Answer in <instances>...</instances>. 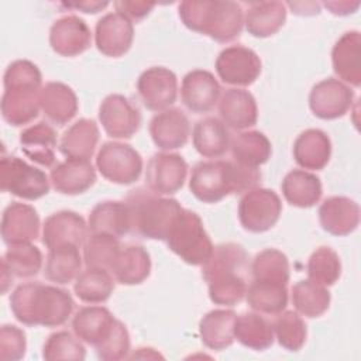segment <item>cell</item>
Returning <instances> with one entry per match:
<instances>
[{
	"label": "cell",
	"instance_id": "15",
	"mask_svg": "<svg viewBox=\"0 0 361 361\" xmlns=\"http://www.w3.org/2000/svg\"><path fill=\"white\" fill-rule=\"evenodd\" d=\"M134 39L133 21L118 11L100 17L94 27V44L99 52L118 58L128 52Z\"/></svg>",
	"mask_w": 361,
	"mask_h": 361
},
{
	"label": "cell",
	"instance_id": "21",
	"mask_svg": "<svg viewBox=\"0 0 361 361\" xmlns=\"http://www.w3.org/2000/svg\"><path fill=\"white\" fill-rule=\"evenodd\" d=\"M220 120L226 127L235 131H245L254 127L258 120V107L251 92L243 87L226 89L219 99Z\"/></svg>",
	"mask_w": 361,
	"mask_h": 361
},
{
	"label": "cell",
	"instance_id": "44",
	"mask_svg": "<svg viewBox=\"0 0 361 361\" xmlns=\"http://www.w3.org/2000/svg\"><path fill=\"white\" fill-rule=\"evenodd\" d=\"M1 262L7 265L14 278L27 279L35 276L41 271L44 258L41 250L37 245L25 243L8 245L1 258Z\"/></svg>",
	"mask_w": 361,
	"mask_h": 361
},
{
	"label": "cell",
	"instance_id": "35",
	"mask_svg": "<svg viewBox=\"0 0 361 361\" xmlns=\"http://www.w3.org/2000/svg\"><path fill=\"white\" fill-rule=\"evenodd\" d=\"M237 313L231 309H214L199 322L202 343L210 350H226L234 343V322Z\"/></svg>",
	"mask_w": 361,
	"mask_h": 361
},
{
	"label": "cell",
	"instance_id": "1",
	"mask_svg": "<svg viewBox=\"0 0 361 361\" xmlns=\"http://www.w3.org/2000/svg\"><path fill=\"white\" fill-rule=\"evenodd\" d=\"M248 254L241 244L223 243L213 247L202 265V276L207 283L209 298L214 305L234 306L247 293Z\"/></svg>",
	"mask_w": 361,
	"mask_h": 361
},
{
	"label": "cell",
	"instance_id": "14",
	"mask_svg": "<svg viewBox=\"0 0 361 361\" xmlns=\"http://www.w3.org/2000/svg\"><path fill=\"white\" fill-rule=\"evenodd\" d=\"M354 90L336 78L317 82L309 93V107L322 120L343 117L354 103Z\"/></svg>",
	"mask_w": 361,
	"mask_h": 361
},
{
	"label": "cell",
	"instance_id": "32",
	"mask_svg": "<svg viewBox=\"0 0 361 361\" xmlns=\"http://www.w3.org/2000/svg\"><path fill=\"white\" fill-rule=\"evenodd\" d=\"M286 21V6L282 1H252L244 11V27L255 38L276 34Z\"/></svg>",
	"mask_w": 361,
	"mask_h": 361
},
{
	"label": "cell",
	"instance_id": "12",
	"mask_svg": "<svg viewBox=\"0 0 361 361\" xmlns=\"http://www.w3.org/2000/svg\"><path fill=\"white\" fill-rule=\"evenodd\" d=\"M137 92L145 109L159 113L176 102L178 78L165 66H151L138 76Z\"/></svg>",
	"mask_w": 361,
	"mask_h": 361
},
{
	"label": "cell",
	"instance_id": "40",
	"mask_svg": "<svg viewBox=\"0 0 361 361\" xmlns=\"http://www.w3.org/2000/svg\"><path fill=\"white\" fill-rule=\"evenodd\" d=\"M114 281L109 269L86 267L75 279L73 292L85 303H104L114 290Z\"/></svg>",
	"mask_w": 361,
	"mask_h": 361
},
{
	"label": "cell",
	"instance_id": "16",
	"mask_svg": "<svg viewBox=\"0 0 361 361\" xmlns=\"http://www.w3.org/2000/svg\"><path fill=\"white\" fill-rule=\"evenodd\" d=\"M92 31L86 21L75 14L62 16L49 28V45L61 56H76L90 48Z\"/></svg>",
	"mask_w": 361,
	"mask_h": 361
},
{
	"label": "cell",
	"instance_id": "26",
	"mask_svg": "<svg viewBox=\"0 0 361 361\" xmlns=\"http://www.w3.org/2000/svg\"><path fill=\"white\" fill-rule=\"evenodd\" d=\"M295 162L305 171L323 169L331 157V141L320 128L302 131L293 142Z\"/></svg>",
	"mask_w": 361,
	"mask_h": 361
},
{
	"label": "cell",
	"instance_id": "41",
	"mask_svg": "<svg viewBox=\"0 0 361 361\" xmlns=\"http://www.w3.org/2000/svg\"><path fill=\"white\" fill-rule=\"evenodd\" d=\"M245 300L254 312L275 316L288 306V285L252 281L247 288Z\"/></svg>",
	"mask_w": 361,
	"mask_h": 361
},
{
	"label": "cell",
	"instance_id": "4",
	"mask_svg": "<svg viewBox=\"0 0 361 361\" xmlns=\"http://www.w3.org/2000/svg\"><path fill=\"white\" fill-rule=\"evenodd\" d=\"M178 14L189 30L223 44L240 37L244 27L241 4L230 0H185L178 4Z\"/></svg>",
	"mask_w": 361,
	"mask_h": 361
},
{
	"label": "cell",
	"instance_id": "33",
	"mask_svg": "<svg viewBox=\"0 0 361 361\" xmlns=\"http://www.w3.org/2000/svg\"><path fill=\"white\" fill-rule=\"evenodd\" d=\"M230 133L226 124L216 117H204L192 128L195 149L204 158H220L230 149Z\"/></svg>",
	"mask_w": 361,
	"mask_h": 361
},
{
	"label": "cell",
	"instance_id": "27",
	"mask_svg": "<svg viewBox=\"0 0 361 361\" xmlns=\"http://www.w3.org/2000/svg\"><path fill=\"white\" fill-rule=\"evenodd\" d=\"M109 271L121 285H140L151 274V257L142 245H121Z\"/></svg>",
	"mask_w": 361,
	"mask_h": 361
},
{
	"label": "cell",
	"instance_id": "9",
	"mask_svg": "<svg viewBox=\"0 0 361 361\" xmlns=\"http://www.w3.org/2000/svg\"><path fill=\"white\" fill-rule=\"evenodd\" d=\"M282 202L276 192L268 188H254L245 192L238 203V220L250 233L271 230L279 220Z\"/></svg>",
	"mask_w": 361,
	"mask_h": 361
},
{
	"label": "cell",
	"instance_id": "22",
	"mask_svg": "<svg viewBox=\"0 0 361 361\" xmlns=\"http://www.w3.org/2000/svg\"><path fill=\"white\" fill-rule=\"evenodd\" d=\"M319 223L331 235H348L360 224V206L347 196L326 197L319 207Z\"/></svg>",
	"mask_w": 361,
	"mask_h": 361
},
{
	"label": "cell",
	"instance_id": "47",
	"mask_svg": "<svg viewBox=\"0 0 361 361\" xmlns=\"http://www.w3.org/2000/svg\"><path fill=\"white\" fill-rule=\"evenodd\" d=\"M306 269L307 279L327 288L338 281L341 275V261L333 248L323 245L312 252Z\"/></svg>",
	"mask_w": 361,
	"mask_h": 361
},
{
	"label": "cell",
	"instance_id": "37",
	"mask_svg": "<svg viewBox=\"0 0 361 361\" xmlns=\"http://www.w3.org/2000/svg\"><path fill=\"white\" fill-rule=\"evenodd\" d=\"M234 338L254 351H264L274 344L272 323L258 312L237 314L234 322Z\"/></svg>",
	"mask_w": 361,
	"mask_h": 361
},
{
	"label": "cell",
	"instance_id": "53",
	"mask_svg": "<svg viewBox=\"0 0 361 361\" xmlns=\"http://www.w3.org/2000/svg\"><path fill=\"white\" fill-rule=\"evenodd\" d=\"M63 7L66 8H73L79 10L86 14H96L102 10H104L109 6V1H99V0H83V1H68L62 3Z\"/></svg>",
	"mask_w": 361,
	"mask_h": 361
},
{
	"label": "cell",
	"instance_id": "10",
	"mask_svg": "<svg viewBox=\"0 0 361 361\" xmlns=\"http://www.w3.org/2000/svg\"><path fill=\"white\" fill-rule=\"evenodd\" d=\"M214 68L223 83L245 87L258 79L262 63L257 52L251 48L244 45H230L220 51Z\"/></svg>",
	"mask_w": 361,
	"mask_h": 361
},
{
	"label": "cell",
	"instance_id": "17",
	"mask_svg": "<svg viewBox=\"0 0 361 361\" xmlns=\"http://www.w3.org/2000/svg\"><path fill=\"white\" fill-rule=\"evenodd\" d=\"M220 94V83L209 71L193 69L182 79L180 100L192 113L203 114L212 111L219 103Z\"/></svg>",
	"mask_w": 361,
	"mask_h": 361
},
{
	"label": "cell",
	"instance_id": "36",
	"mask_svg": "<svg viewBox=\"0 0 361 361\" xmlns=\"http://www.w3.org/2000/svg\"><path fill=\"white\" fill-rule=\"evenodd\" d=\"M230 151L234 162L250 168H259L271 158L272 145L264 133L245 130L231 137Z\"/></svg>",
	"mask_w": 361,
	"mask_h": 361
},
{
	"label": "cell",
	"instance_id": "54",
	"mask_svg": "<svg viewBox=\"0 0 361 361\" xmlns=\"http://www.w3.org/2000/svg\"><path fill=\"white\" fill-rule=\"evenodd\" d=\"M323 6L334 16H350L355 13L360 7V1H324Z\"/></svg>",
	"mask_w": 361,
	"mask_h": 361
},
{
	"label": "cell",
	"instance_id": "34",
	"mask_svg": "<svg viewBox=\"0 0 361 361\" xmlns=\"http://www.w3.org/2000/svg\"><path fill=\"white\" fill-rule=\"evenodd\" d=\"M281 190L290 206L300 209L313 207L323 193L320 178L305 169L289 171L281 183Z\"/></svg>",
	"mask_w": 361,
	"mask_h": 361
},
{
	"label": "cell",
	"instance_id": "38",
	"mask_svg": "<svg viewBox=\"0 0 361 361\" xmlns=\"http://www.w3.org/2000/svg\"><path fill=\"white\" fill-rule=\"evenodd\" d=\"M80 247L61 245L49 248L44 265V276L56 285H68L75 282L82 272L83 257L79 252Z\"/></svg>",
	"mask_w": 361,
	"mask_h": 361
},
{
	"label": "cell",
	"instance_id": "29",
	"mask_svg": "<svg viewBox=\"0 0 361 361\" xmlns=\"http://www.w3.org/2000/svg\"><path fill=\"white\" fill-rule=\"evenodd\" d=\"M116 317L104 306H83L72 317V330L83 343L99 345L111 331Z\"/></svg>",
	"mask_w": 361,
	"mask_h": 361
},
{
	"label": "cell",
	"instance_id": "31",
	"mask_svg": "<svg viewBox=\"0 0 361 361\" xmlns=\"http://www.w3.org/2000/svg\"><path fill=\"white\" fill-rule=\"evenodd\" d=\"M89 233H106L117 238L131 231V217L123 200H104L97 203L87 217Z\"/></svg>",
	"mask_w": 361,
	"mask_h": 361
},
{
	"label": "cell",
	"instance_id": "20",
	"mask_svg": "<svg viewBox=\"0 0 361 361\" xmlns=\"http://www.w3.org/2000/svg\"><path fill=\"white\" fill-rule=\"evenodd\" d=\"M39 216L34 206L11 202L1 214V238L7 245L32 243L39 237Z\"/></svg>",
	"mask_w": 361,
	"mask_h": 361
},
{
	"label": "cell",
	"instance_id": "11",
	"mask_svg": "<svg viewBox=\"0 0 361 361\" xmlns=\"http://www.w3.org/2000/svg\"><path fill=\"white\" fill-rule=\"evenodd\" d=\"M188 169L186 161L179 154L168 151L157 152L147 162L145 185L157 195H173L182 189Z\"/></svg>",
	"mask_w": 361,
	"mask_h": 361
},
{
	"label": "cell",
	"instance_id": "46",
	"mask_svg": "<svg viewBox=\"0 0 361 361\" xmlns=\"http://www.w3.org/2000/svg\"><path fill=\"white\" fill-rule=\"evenodd\" d=\"M120 248L121 244L117 237L106 233H89L83 243V264L110 269Z\"/></svg>",
	"mask_w": 361,
	"mask_h": 361
},
{
	"label": "cell",
	"instance_id": "45",
	"mask_svg": "<svg viewBox=\"0 0 361 361\" xmlns=\"http://www.w3.org/2000/svg\"><path fill=\"white\" fill-rule=\"evenodd\" d=\"M278 344L288 351H299L306 341L307 329L302 316L295 310H282L272 322Z\"/></svg>",
	"mask_w": 361,
	"mask_h": 361
},
{
	"label": "cell",
	"instance_id": "43",
	"mask_svg": "<svg viewBox=\"0 0 361 361\" xmlns=\"http://www.w3.org/2000/svg\"><path fill=\"white\" fill-rule=\"evenodd\" d=\"M250 274L252 281L288 285L290 276L288 257L276 248H265L252 258Z\"/></svg>",
	"mask_w": 361,
	"mask_h": 361
},
{
	"label": "cell",
	"instance_id": "3",
	"mask_svg": "<svg viewBox=\"0 0 361 361\" xmlns=\"http://www.w3.org/2000/svg\"><path fill=\"white\" fill-rule=\"evenodd\" d=\"M259 180L258 168L244 166L234 161L210 159L193 166L189 190L203 203H217L228 195H244L257 188Z\"/></svg>",
	"mask_w": 361,
	"mask_h": 361
},
{
	"label": "cell",
	"instance_id": "13",
	"mask_svg": "<svg viewBox=\"0 0 361 361\" xmlns=\"http://www.w3.org/2000/svg\"><path fill=\"white\" fill-rule=\"evenodd\" d=\"M99 121L109 137L131 138L141 127V113L130 99L111 93L100 103Z\"/></svg>",
	"mask_w": 361,
	"mask_h": 361
},
{
	"label": "cell",
	"instance_id": "5",
	"mask_svg": "<svg viewBox=\"0 0 361 361\" xmlns=\"http://www.w3.org/2000/svg\"><path fill=\"white\" fill-rule=\"evenodd\" d=\"M124 202L130 210L131 231L148 240L165 241L175 217L183 209L176 199L157 195L148 188L130 190Z\"/></svg>",
	"mask_w": 361,
	"mask_h": 361
},
{
	"label": "cell",
	"instance_id": "2",
	"mask_svg": "<svg viewBox=\"0 0 361 361\" xmlns=\"http://www.w3.org/2000/svg\"><path fill=\"white\" fill-rule=\"evenodd\" d=\"M73 306L66 289L41 282L21 283L10 295V309L25 326L59 327L72 316Z\"/></svg>",
	"mask_w": 361,
	"mask_h": 361
},
{
	"label": "cell",
	"instance_id": "7",
	"mask_svg": "<svg viewBox=\"0 0 361 361\" xmlns=\"http://www.w3.org/2000/svg\"><path fill=\"white\" fill-rule=\"evenodd\" d=\"M0 188L24 200H37L48 195L49 176L24 159L10 155L0 161Z\"/></svg>",
	"mask_w": 361,
	"mask_h": 361
},
{
	"label": "cell",
	"instance_id": "42",
	"mask_svg": "<svg viewBox=\"0 0 361 361\" xmlns=\"http://www.w3.org/2000/svg\"><path fill=\"white\" fill-rule=\"evenodd\" d=\"M290 300L299 314L314 319L327 312L331 296L326 286L314 283L310 279H302L292 286Z\"/></svg>",
	"mask_w": 361,
	"mask_h": 361
},
{
	"label": "cell",
	"instance_id": "50",
	"mask_svg": "<svg viewBox=\"0 0 361 361\" xmlns=\"http://www.w3.org/2000/svg\"><path fill=\"white\" fill-rule=\"evenodd\" d=\"M130 344H131L130 334L126 324L118 319H116L114 326L109 333V336L94 348L100 360L118 361V360L128 358Z\"/></svg>",
	"mask_w": 361,
	"mask_h": 361
},
{
	"label": "cell",
	"instance_id": "48",
	"mask_svg": "<svg viewBox=\"0 0 361 361\" xmlns=\"http://www.w3.org/2000/svg\"><path fill=\"white\" fill-rule=\"evenodd\" d=\"M86 357L85 345L76 334L59 330L48 336L42 347V358L48 361L73 360L82 361Z\"/></svg>",
	"mask_w": 361,
	"mask_h": 361
},
{
	"label": "cell",
	"instance_id": "18",
	"mask_svg": "<svg viewBox=\"0 0 361 361\" xmlns=\"http://www.w3.org/2000/svg\"><path fill=\"white\" fill-rule=\"evenodd\" d=\"M87 223L79 213L59 210L45 219L41 241L48 250L61 245L82 247L87 237Z\"/></svg>",
	"mask_w": 361,
	"mask_h": 361
},
{
	"label": "cell",
	"instance_id": "49",
	"mask_svg": "<svg viewBox=\"0 0 361 361\" xmlns=\"http://www.w3.org/2000/svg\"><path fill=\"white\" fill-rule=\"evenodd\" d=\"M4 90L11 89H31L41 90L42 75L38 66L27 59L13 61L4 71L3 75Z\"/></svg>",
	"mask_w": 361,
	"mask_h": 361
},
{
	"label": "cell",
	"instance_id": "25",
	"mask_svg": "<svg viewBox=\"0 0 361 361\" xmlns=\"http://www.w3.org/2000/svg\"><path fill=\"white\" fill-rule=\"evenodd\" d=\"M39 107L48 121L65 126L76 116L79 102L73 89L66 83L48 82L39 90Z\"/></svg>",
	"mask_w": 361,
	"mask_h": 361
},
{
	"label": "cell",
	"instance_id": "55",
	"mask_svg": "<svg viewBox=\"0 0 361 361\" xmlns=\"http://www.w3.org/2000/svg\"><path fill=\"white\" fill-rule=\"evenodd\" d=\"M285 6H288L292 13L298 14V16H314L320 13V4L314 3V1H309V3H303V1H298V3H286Z\"/></svg>",
	"mask_w": 361,
	"mask_h": 361
},
{
	"label": "cell",
	"instance_id": "56",
	"mask_svg": "<svg viewBox=\"0 0 361 361\" xmlns=\"http://www.w3.org/2000/svg\"><path fill=\"white\" fill-rule=\"evenodd\" d=\"M13 274L10 272V269L7 268V265L4 262H1V292L3 295L7 293L10 285L13 283Z\"/></svg>",
	"mask_w": 361,
	"mask_h": 361
},
{
	"label": "cell",
	"instance_id": "8",
	"mask_svg": "<svg viewBox=\"0 0 361 361\" xmlns=\"http://www.w3.org/2000/svg\"><path fill=\"white\" fill-rule=\"evenodd\" d=\"M96 169L111 183L131 185L141 176L142 157L130 144L109 141L96 154Z\"/></svg>",
	"mask_w": 361,
	"mask_h": 361
},
{
	"label": "cell",
	"instance_id": "24",
	"mask_svg": "<svg viewBox=\"0 0 361 361\" xmlns=\"http://www.w3.org/2000/svg\"><path fill=\"white\" fill-rule=\"evenodd\" d=\"M49 180L58 193L75 196L85 193L94 185L96 169L90 161L66 158L52 166Z\"/></svg>",
	"mask_w": 361,
	"mask_h": 361
},
{
	"label": "cell",
	"instance_id": "52",
	"mask_svg": "<svg viewBox=\"0 0 361 361\" xmlns=\"http://www.w3.org/2000/svg\"><path fill=\"white\" fill-rule=\"evenodd\" d=\"M116 11L124 14L128 17L131 21H140L144 17H147L152 8L155 7L154 3H147V1H130V0H118L113 3Z\"/></svg>",
	"mask_w": 361,
	"mask_h": 361
},
{
	"label": "cell",
	"instance_id": "6",
	"mask_svg": "<svg viewBox=\"0 0 361 361\" xmlns=\"http://www.w3.org/2000/svg\"><path fill=\"white\" fill-rule=\"evenodd\" d=\"M168 248L189 265H203L213 251V243L200 216L182 209L165 238Z\"/></svg>",
	"mask_w": 361,
	"mask_h": 361
},
{
	"label": "cell",
	"instance_id": "51",
	"mask_svg": "<svg viewBox=\"0 0 361 361\" xmlns=\"http://www.w3.org/2000/svg\"><path fill=\"white\" fill-rule=\"evenodd\" d=\"M27 338L23 329L14 324H3L0 329V357L6 361H17L25 355Z\"/></svg>",
	"mask_w": 361,
	"mask_h": 361
},
{
	"label": "cell",
	"instance_id": "39",
	"mask_svg": "<svg viewBox=\"0 0 361 361\" xmlns=\"http://www.w3.org/2000/svg\"><path fill=\"white\" fill-rule=\"evenodd\" d=\"M39 110V90L11 89L1 96V117L13 127L30 124Z\"/></svg>",
	"mask_w": 361,
	"mask_h": 361
},
{
	"label": "cell",
	"instance_id": "23",
	"mask_svg": "<svg viewBox=\"0 0 361 361\" xmlns=\"http://www.w3.org/2000/svg\"><path fill=\"white\" fill-rule=\"evenodd\" d=\"M333 71L338 80L350 87L361 85V35L353 30L344 32L331 49Z\"/></svg>",
	"mask_w": 361,
	"mask_h": 361
},
{
	"label": "cell",
	"instance_id": "28",
	"mask_svg": "<svg viewBox=\"0 0 361 361\" xmlns=\"http://www.w3.org/2000/svg\"><path fill=\"white\" fill-rule=\"evenodd\" d=\"M18 141L23 154L32 162L47 168L55 164V149L59 144L54 127L47 121L24 128Z\"/></svg>",
	"mask_w": 361,
	"mask_h": 361
},
{
	"label": "cell",
	"instance_id": "30",
	"mask_svg": "<svg viewBox=\"0 0 361 361\" xmlns=\"http://www.w3.org/2000/svg\"><path fill=\"white\" fill-rule=\"evenodd\" d=\"M99 142V127L92 118H79L63 131L59 151L69 159L90 161Z\"/></svg>",
	"mask_w": 361,
	"mask_h": 361
},
{
	"label": "cell",
	"instance_id": "19",
	"mask_svg": "<svg viewBox=\"0 0 361 361\" xmlns=\"http://www.w3.org/2000/svg\"><path fill=\"white\" fill-rule=\"evenodd\" d=\"M152 142L162 151H173L186 145L190 135L188 116L178 107H169L157 113L149 121Z\"/></svg>",
	"mask_w": 361,
	"mask_h": 361
}]
</instances>
